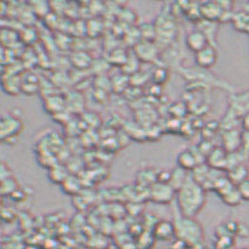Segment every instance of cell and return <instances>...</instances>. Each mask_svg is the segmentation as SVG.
Wrapping results in <instances>:
<instances>
[{"instance_id":"obj_11","label":"cell","mask_w":249,"mask_h":249,"mask_svg":"<svg viewBox=\"0 0 249 249\" xmlns=\"http://www.w3.org/2000/svg\"><path fill=\"white\" fill-rule=\"evenodd\" d=\"M209 40L207 36L203 35L202 32L199 30H194L192 32H189L186 36V46L187 49L191 50L192 52L197 53L200 51L209 46Z\"/></svg>"},{"instance_id":"obj_2","label":"cell","mask_w":249,"mask_h":249,"mask_svg":"<svg viewBox=\"0 0 249 249\" xmlns=\"http://www.w3.org/2000/svg\"><path fill=\"white\" fill-rule=\"evenodd\" d=\"M174 226L177 237L182 242L195 245V243H199L202 240V227L195 219L185 217L180 214V216L175 217Z\"/></svg>"},{"instance_id":"obj_33","label":"cell","mask_w":249,"mask_h":249,"mask_svg":"<svg viewBox=\"0 0 249 249\" xmlns=\"http://www.w3.org/2000/svg\"><path fill=\"white\" fill-rule=\"evenodd\" d=\"M38 32L33 26H25L19 31V39L26 45H33L38 40Z\"/></svg>"},{"instance_id":"obj_17","label":"cell","mask_w":249,"mask_h":249,"mask_svg":"<svg viewBox=\"0 0 249 249\" xmlns=\"http://www.w3.org/2000/svg\"><path fill=\"white\" fill-rule=\"evenodd\" d=\"M40 90V79L32 73L21 75V92L32 95Z\"/></svg>"},{"instance_id":"obj_36","label":"cell","mask_w":249,"mask_h":249,"mask_svg":"<svg viewBox=\"0 0 249 249\" xmlns=\"http://www.w3.org/2000/svg\"><path fill=\"white\" fill-rule=\"evenodd\" d=\"M239 189L240 194L243 201H249V179L243 181L242 183H240L239 186H236Z\"/></svg>"},{"instance_id":"obj_23","label":"cell","mask_w":249,"mask_h":249,"mask_svg":"<svg viewBox=\"0 0 249 249\" xmlns=\"http://www.w3.org/2000/svg\"><path fill=\"white\" fill-rule=\"evenodd\" d=\"M70 175V169L67 168V166L60 165V163H56L52 168L49 169V179L56 185L61 186Z\"/></svg>"},{"instance_id":"obj_30","label":"cell","mask_w":249,"mask_h":249,"mask_svg":"<svg viewBox=\"0 0 249 249\" xmlns=\"http://www.w3.org/2000/svg\"><path fill=\"white\" fill-rule=\"evenodd\" d=\"M19 39V32H16L12 28H2L1 31V42L4 49H12Z\"/></svg>"},{"instance_id":"obj_20","label":"cell","mask_w":249,"mask_h":249,"mask_svg":"<svg viewBox=\"0 0 249 249\" xmlns=\"http://www.w3.org/2000/svg\"><path fill=\"white\" fill-rule=\"evenodd\" d=\"M191 174H188V172L185 169L180 168L179 166H177L171 171V179H169V185L173 187L175 192H179L182 188L183 185L187 182V180L189 179Z\"/></svg>"},{"instance_id":"obj_22","label":"cell","mask_w":249,"mask_h":249,"mask_svg":"<svg viewBox=\"0 0 249 249\" xmlns=\"http://www.w3.org/2000/svg\"><path fill=\"white\" fill-rule=\"evenodd\" d=\"M227 173V178L231 181V183H234L235 186H239L240 183H242L243 181L249 179V168L246 163L240 165L234 168L229 169Z\"/></svg>"},{"instance_id":"obj_19","label":"cell","mask_w":249,"mask_h":249,"mask_svg":"<svg viewBox=\"0 0 249 249\" xmlns=\"http://www.w3.org/2000/svg\"><path fill=\"white\" fill-rule=\"evenodd\" d=\"M196 30L201 31L209 40V44L212 46L216 47V36H217V22L216 21H209L205 20V19H201L197 22V28Z\"/></svg>"},{"instance_id":"obj_24","label":"cell","mask_w":249,"mask_h":249,"mask_svg":"<svg viewBox=\"0 0 249 249\" xmlns=\"http://www.w3.org/2000/svg\"><path fill=\"white\" fill-rule=\"evenodd\" d=\"M71 62L73 66L78 70L89 69L93 65V59L90 55L85 51H76L71 55Z\"/></svg>"},{"instance_id":"obj_14","label":"cell","mask_w":249,"mask_h":249,"mask_svg":"<svg viewBox=\"0 0 249 249\" xmlns=\"http://www.w3.org/2000/svg\"><path fill=\"white\" fill-rule=\"evenodd\" d=\"M201 16L202 19L209 21H217L221 19L223 10L217 1H206L200 4Z\"/></svg>"},{"instance_id":"obj_10","label":"cell","mask_w":249,"mask_h":249,"mask_svg":"<svg viewBox=\"0 0 249 249\" xmlns=\"http://www.w3.org/2000/svg\"><path fill=\"white\" fill-rule=\"evenodd\" d=\"M217 58H219V53H217L216 47L209 45L206 49L195 53V64L200 69L209 70L216 64Z\"/></svg>"},{"instance_id":"obj_6","label":"cell","mask_w":249,"mask_h":249,"mask_svg":"<svg viewBox=\"0 0 249 249\" xmlns=\"http://www.w3.org/2000/svg\"><path fill=\"white\" fill-rule=\"evenodd\" d=\"M177 197V192L169 183L155 182L149 188V199L157 205H169Z\"/></svg>"},{"instance_id":"obj_29","label":"cell","mask_w":249,"mask_h":249,"mask_svg":"<svg viewBox=\"0 0 249 249\" xmlns=\"http://www.w3.org/2000/svg\"><path fill=\"white\" fill-rule=\"evenodd\" d=\"M129 54L127 53L126 50L121 49V47H115L108 54V62H111L113 65H117V66L123 67L126 61L128 60Z\"/></svg>"},{"instance_id":"obj_38","label":"cell","mask_w":249,"mask_h":249,"mask_svg":"<svg viewBox=\"0 0 249 249\" xmlns=\"http://www.w3.org/2000/svg\"><path fill=\"white\" fill-rule=\"evenodd\" d=\"M241 152L245 154V157L247 158V159H249V132H243Z\"/></svg>"},{"instance_id":"obj_13","label":"cell","mask_w":249,"mask_h":249,"mask_svg":"<svg viewBox=\"0 0 249 249\" xmlns=\"http://www.w3.org/2000/svg\"><path fill=\"white\" fill-rule=\"evenodd\" d=\"M227 155L228 153L222 148V147L215 146L213 151L209 153L206 159V163L213 169H219V171L226 172V166H227Z\"/></svg>"},{"instance_id":"obj_35","label":"cell","mask_w":249,"mask_h":249,"mask_svg":"<svg viewBox=\"0 0 249 249\" xmlns=\"http://www.w3.org/2000/svg\"><path fill=\"white\" fill-rule=\"evenodd\" d=\"M152 78L157 85H162L165 84L169 78V70L167 67H158L152 72Z\"/></svg>"},{"instance_id":"obj_34","label":"cell","mask_w":249,"mask_h":249,"mask_svg":"<svg viewBox=\"0 0 249 249\" xmlns=\"http://www.w3.org/2000/svg\"><path fill=\"white\" fill-rule=\"evenodd\" d=\"M112 83V89L117 92H124L127 89L129 83H131V78L126 74L117 75L111 80Z\"/></svg>"},{"instance_id":"obj_4","label":"cell","mask_w":249,"mask_h":249,"mask_svg":"<svg viewBox=\"0 0 249 249\" xmlns=\"http://www.w3.org/2000/svg\"><path fill=\"white\" fill-rule=\"evenodd\" d=\"M183 78H186L189 81H196V83H202V84H208L211 86L219 87V89H223L226 90H233V86L229 85L226 81L221 80V79L217 78L216 75H214L213 73L209 72V70H203L200 67H194V69L189 70H182L181 71Z\"/></svg>"},{"instance_id":"obj_37","label":"cell","mask_w":249,"mask_h":249,"mask_svg":"<svg viewBox=\"0 0 249 249\" xmlns=\"http://www.w3.org/2000/svg\"><path fill=\"white\" fill-rule=\"evenodd\" d=\"M120 16H126V17H124V18L123 21L128 22V24L132 26V24H133L132 20H134V19H135V13H134V11H133V10H128V8H123V10L120 11Z\"/></svg>"},{"instance_id":"obj_12","label":"cell","mask_w":249,"mask_h":249,"mask_svg":"<svg viewBox=\"0 0 249 249\" xmlns=\"http://www.w3.org/2000/svg\"><path fill=\"white\" fill-rule=\"evenodd\" d=\"M153 235L155 239L161 240V241H169L177 236L175 233L174 222L168 221V220H161L155 223L154 229H153Z\"/></svg>"},{"instance_id":"obj_32","label":"cell","mask_w":249,"mask_h":249,"mask_svg":"<svg viewBox=\"0 0 249 249\" xmlns=\"http://www.w3.org/2000/svg\"><path fill=\"white\" fill-rule=\"evenodd\" d=\"M139 32H140L141 40L157 41V28L152 22H143L142 25H140Z\"/></svg>"},{"instance_id":"obj_40","label":"cell","mask_w":249,"mask_h":249,"mask_svg":"<svg viewBox=\"0 0 249 249\" xmlns=\"http://www.w3.org/2000/svg\"><path fill=\"white\" fill-rule=\"evenodd\" d=\"M242 124H243V128H245V131L249 132V113L247 115H245V117H243Z\"/></svg>"},{"instance_id":"obj_3","label":"cell","mask_w":249,"mask_h":249,"mask_svg":"<svg viewBox=\"0 0 249 249\" xmlns=\"http://www.w3.org/2000/svg\"><path fill=\"white\" fill-rule=\"evenodd\" d=\"M154 25L157 28V41L155 42H159L161 40L165 45H171L177 38L178 24L175 21L171 8H169V11H161Z\"/></svg>"},{"instance_id":"obj_27","label":"cell","mask_w":249,"mask_h":249,"mask_svg":"<svg viewBox=\"0 0 249 249\" xmlns=\"http://www.w3.org/2000/svg\"><path fill=\"white\" fill-rule=\"evenodd\" d=\"M209 172H211V167H209L207 163H200V165H197L193 171L191 172V178L195 181V182L199 183L200 186H202L203 183L206 182V180H207Z\"/></svg>"},{"instance_id":"obj_15","label":"cell","mask_w":249,"mask_h":249,"mask_svg":"<svg viewBox=\"0 0 249 249\" xmlns=\"http://www.w3.org/2000/svg\"><path fill=\"white\" fill-rule=\"evenodd\" d=\"M177 162L180 168L185 169L187 172H192L195 167L200 165V161L192 148H187L181 151L177 157Z\"/></svg>"},{"instance_id":"obj_9","label":"cell","mask_w":249,"mask_h":249,"mask_svg":"<svg viewBox=\"0 0 249 249\" xmlns=\"http://www.w3.org/2000/svg\"><path fill=\"white\" fill-rule=\"evenodd\" d=\"M239 119H243L249 113V89L241 94H234L231 98L228 111Z\"/></svg>"},{"instance_id":"obj_25","label":"cell","mask_w":249,"mask_h":249,"mask_svg":"<svg viewBox=\"0 0 249 249\" xmlns=\"http://www.w3.org/2000/svg\"><path fill=\"white\" fill-rule=\"evenodd\" d=\"M61 188L64 191V193L72 195V196H76V195L80 194L81 189H83V185H81V181L74 174H71L64 181V183L61 185Z\"/></svg>"},{"instance_id":"obj_39","label":"cell","mask_w":249,"mask_h":249,"mask_svg":"<svg viewBox=\"0 0 249 249\" xmlns=\"http://www.w3.org/2000/svg\"><path fill=\"white\" fill-rule=\"evenodd\" d=\"M0 175H1V180H5L7 179V178L13 177L12 171H11V168L7 166V163L5 162V161H2L1 162V174Z\"/></svg>"},{"instance_id":"obj_28","label":"cell","mask_w":249,"mask_h":249,"mask_svg":"<svg viewBox=\"0 0 249 249\" xmlns=\"http://www.w3.org/2000/svg\"><path fill=\"white\" fill-rule=\"evenodd\" d=\"M18 189H20V185H19V182L14 177L1 180V183H0V193H1L2 196L11 197Z\"/></svg>"},{"instance_id":"obj_7","label":"cell","mask_w":249,"mask_h":249,"mask_svg":"<svg viewBox=\"0 0 249 249\" xmlns=\"http://www.w3.org/2000/svg\"><path fill=\"white\" fill-rule=\"evenodd\" d=\"M133 53L140 62L151 64V62L157 61L159 59L160 49L155 41L141 40L133 47Z\"/></svg>"},{"instance_id":"obj_31","label":"cell","mask_w":249,"mask_h":249,"mask_svg":"<svg viewBox=\"0 0 249 249\" xmlns=\"http://www.w3.org/2000/svg\"><path fill=\"white\" fill-rule=\"evenodd\" d=\"M220 199L222 200V202L225 205L229 206V207H237V206L241 205V202L243 201L236 186L234 188H231L229 192H227L225 195H222Z\"/></svg>"},{"instance_id":"obj_5","label":"cell","mask_w":249,"mask_h":249,"mask_svg":"<svg viewBox=\"0 0 249 249\" xmlns=\"http://www.w3.org/2000/svg\"><path fill=\"white\" fill-rule=\"evenodd\" d=\"M24 124L21 119L12 113H5L0 119V138L4 142L11 143L10 141H17L21 134Z\"/></svg>"},{"instance_id":"obj_16","label":"cell","mask_w":249,"mask_h":249,"mask_svg":"<svg viewBox=\"0 0 249 249\" xmlns=\"http://www.w3.org/2000/svg\"><path fill=\"white\" fill-rule=\"evenodd\" d=\"M44 108L47 113H50L51 115L59 114V113L66 111L67 105H66V99L59 94L51 95L49 98L44 99Z\"/></svg>"},{"instance_id":"obj_18","label":"cell","mask_w":249,"mask_h":249,"mask_svg":"<svg viewBox=\"0 0 249 249\" xmlns=\"http://www.w3.org/2000/svg\"><path fill=\"white\" fill-rule=\"evenodd\" d=\"M2 89L10 95H17L21 92V75L5 74L2 76Z\"/></svg>"},{"instance_id":"obj_1","label":"cell","mask_w":249,"mask_h":249,"mask_svg":"<svg viewBox=\"0 0 249 249\" xmlns=\"http://www.w3.org/2000/svg\"><path fill=\"white\" fill-rule=\"evenodd\" d=\"M207 192L202 186L196 183L189 177L182 188L177 193V203L179 213L185 217L195 219L206 205Z\"/></svg>"},{"instance_id":"obj_8","label":"cell","mask_w":249,"mask_h":249,"mask_svg":"<svg viewBox=\"0 0 249 249\" xmlns=\"http://www.w3.org/2000/svg\"><path fill=\"white\" fill-rule=\"evenodd\" d=\"M243 132L239 128L227 129L222 133V148L227 153H234L241 151L242 148Z\"/></svg>"},{"instance_id":"obj_21","label":"cell","mask_w":249,"mask_h":249,"mask_svg":"<svg viewBox=\"0 0 249 249\" xmlns=\"http://www.w3.org/2000/svg\"><path fill=\"white\" fill-rule=\"evenodd\" d=\"M158 181V172L152 168H142L137 174V183L139 187L151 188Z\"/></svg>"},{"instance_id":"obj_26","label":"cell","mask_w":249,"mask_h":249,"mask_svg":"<svg viewBox=\"0 0 249 249\" xmlns=\"http://www.w3.org/2000/svg\"><path fill=\"white\" fill-rule=\"evenodd\" d=\"M85 24H86V36H89V38H98L104 33L105 25L99 18L89 19Z\"/></svg>"}]
</instances>
